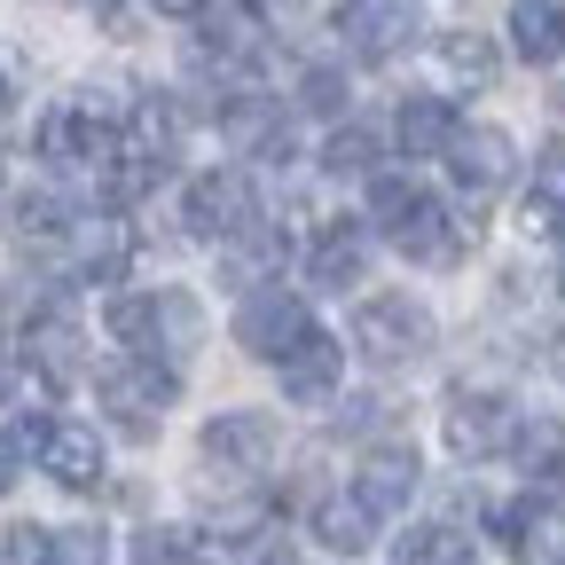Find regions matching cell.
Here are the masks:
<instances>
[{"label": "cell", "instance_id": "obj_15", "mask_svg": "<svg viewBox=\"0 0 565 565\" xmlns=\"http://www.w3.org/2000/svg\"><path fill=\"white\" fill-rule=\"evenodd\" d=\"M307 526H315V542L322 550H338V557H362L370 542H377V511L362 503V494H315V503H307Z\"/></svg>", "mask_w": 565, "mask_h": 565}, {"label": "cell", "instance_id": "obj_18", "mask_svg": "<svg viewBox=\"0 0 565 565\" xmlns=\"http://www.w3.org/2000/svg\"><path fill=\"white\" fill-rule=\"evenodd\" d=\"M24 353H32V370L40 377H71V370H79V330H71V315L63 307H40L32 322H24Z\"/></svg>", "mask_w": 565, "mask_h": 565}, {"label": "cell", "instance_id": "obj_3", "mask_svg": "<svg viewBox=\"0 0 565 565\" xmlns=\"http://www.w3.org/2000/svg\"><path fill=\"white\" fill-rule=\"evenodd\" d=\"M118 141H126V126H118L103 103H87V95L47 103L40 126H32V150H40L47 166H110Z\"/></svg>", "mask_w": 565, "mask_h": 565}, {"label": "cell", "instance_id": "obj_32", "mask_svg": "<svg viewBox=\"0 0 565 565\" xmlns=\"http://www.w3.org/2000/svg\"><path fill=\"white\" fill-rule=\"evenodd\" d=\"M299 103L338 110V103H345V79H338V71H307V79H299Z\"/></svg>", "mask_w": 565, "mask_h": 565}, {"label": "cell", "instance_id": "obj_35", "mask_svg": "<svg viewBox=\"0 0 565 565\" xmlns=\"http://www.w3.org/2000/svg\"><path fill=\"white\" fill-rule=\"evenodd\" d=\"M150 9H158V17H173V24H196L212 0H150Z\"/></svg>", "mask_w": 565, "mask_h": 565}, {"label": "cell", "instance_id": "obj_37", "mask_svg": "<svg viewBox=\"0 0 565 565\" xmlns=\"http://www.w3.org/2000/svg\"><path fill=\"white\" fill-rule=\"evenodd\" d=\"M550 370H557V377H565V338H557V345H550Z\"/></svg>", "mask_w": 565, "mask_h": 565}, {"label": "cell", "instance_id": "obj_2", "mask_svg": "<svg viewBox=\"0 0 565 565\" xmlns=\"http://www.w3.org/2000/svg\"><path fill=\"white\" fill-rule=\"evenodd\" d=\"M353 345H362V362H377V370H408L416 353L433 345V315L408 291H370V299H353Z\"/></svg>", "mask_w": 565, "mask_h": 565}, {"label": "cell", "instance_id": "obj_1", "mask_svg": "<svg viewBox=\"0 0 565 565\" xmlns=\"http://www.w3.org/2000/svg\"><path fill=\"white\" fill-rule=\"evenodd\" d=\"M173 401H181V370L158 362V353H126V362L103 370V408H110V424L126 440H150Z\"/></svg>", "mask_w": 565, "mask_h": 565}, {"label": "cell", "instance_id": "obj_6", "mask_svg": "<svg viewBox=\"0 0 565 565\" xmlns=\"http://www.w3.org/2000/svg\"><path fill=\"white\" fill-rule=\"evenodd\" d=\"M307 330H315L307 299L282 291V282H259V291H244V307H236V345L252 353V362H282Z\"/></svg>", "mask_w": 565, "mask_h": 565}, {"label": "cell", "instance_id": "obj_17", "mask_svg": "<svg viewBox=\"0 0 565 565\" xmlns=\"http://www.w3.org/2000/svg\"><path fill=\"white\" fill-rule=\"evenodd\" d=\"M103 322H110V338L126 353H158L166 362V291H118L103 307Z\"/></svg>", "mask_w": 565, "mask_h": 565}, {"label": "cell", "instance_id": "obj_29", "mask_svg": "<svg viewBox=\"0 0 565 565\" xmlns=\"http://www.w3.org/2000/svg\"><path fill=\"white\" fill-rule=\"evenodd\" d=\"M519 236H534V244H565V204L534 189V196L519 204Z\"/></svg>", "mask_w": 565, "mask_h": 565}, {"label": "cell", "instance_id": "obj_7", "mask_svg": "<svg viewBox=\"0 0 565 565\" xmlns=\"http://www.w3.org/2000/svg\"><path fill=\"white\" fill-rule=\"evenodd\" d=\"M244 221H252V189H244V173H236V166L189 173V189H181V228H189V236L221 244V236H236Z\"/></svg>", "mask_w": 565, "mask_h": 565}, {"label": "cell", "instance_id": "obj_20", "mask_svg": "<svg viewBox=\"0 0 565 565\" xmlns=\"http://www.w3.org/2000/svg\"><path fill=\"white\" fill-rule=\"evenodd\" d=\"M511 47L550 71L565 55V9H557V0H511Z\"/></svg>", "mask_w": 565, "mask_h": 565}, {"label": "cell", "instance_id": "obj_14", "mask_svg": "<svg viewBox=\"0 0 565 565\" xmlns=\"http://www.w3.org/2000/svg\"><path fill=\"white\" fill-rule=\"evenodd\" d=\"M275 370H282V393H291V401H330L338 377H345V345H338L330 330H307Z\"/></svg>", "mask_w": 565, "mask_h": 565}, {"label": "cell", "instance_id": "obj_4", "mask_svg": "<svg viewBox=\"0 0 565 565\" xmlns=\"http://www.w3.org/2000/svg\"><path fill=\"white\" fill-rule=\"evenodd\" d=\"M440 440H448V456H463V463L511 456V448H519V408H511V393L456 385V393L440 401Z\"/></svg>", "mask_w": 565, "mask_h": 565}, {"label": "cell", "instance_id": "obj_11", "mask_svg": "<svg viewBox=\"0 0 565 565\" xmlns=\"http://www.w3.org/2000/svg\"><path fill=\"white\" fill-rule=\"evenodd\" d=\"M416 479H424V456L416 448H401V440H377V448H362V471H353V494L385 519V511H408V494H416Z\"/></svg>", "mask_w": 565, "mask_h": 565}, {"label": "cell", "instance_id": "obj_31", "mask_svg": "<svg viewBox=\"0 0 565 565\" xmlns=\"http://www.w3.org/2000/svg\"><path fill=\"white\" fill-rule=\"evenodd\" d=\"M196 345V299L189 291H166V353Z\"/></svg>", "mask_w": 565, "mask_h": 565}, {"label": "cell", "instance_id": "obj_21", "mask_svg": "<svg viewBox=\"0 0 565 565\" xmlns=\"http://www.w3.org/2000/svg\"><path fill=\"white\" fill-rule=\"evenodd\" d=\"M71 252H79V282H118L126 259H134V228H126V221L71 228Z\"/></svg>", "mask_w": 565, "mask_h": 565}, {"label": "cell", "instance_id": "obj_30", "mask_svg": "<svg viewBox=\"0 0 565 565\" xmlns=\"http://www.w3.org/2000/svg\"><path fill=\"white\" fill-rule=\"evenodd\" d=\"M55 550H63V565H110V534L103 526H71V534H55Z\"/></svg>", "mask_w": 565, "mask_h": 565}, {"label": "cell", "instance_id": "obj_22", "mask_svg": "<svg viewBox=\"0 0 565 565\" xmlns=\"http://www.w3.org/2000/svg\"><path fill=\"white\" fill-rule=\"evenodd\" d=\"M393 565H479V550H471V534L463 526H408L401 534V550H393Z\"/></svg>", "mask_w": 565, "mask_h": 565}, {"label": "cell", "instance_id": "obj_28", "mask_svg": "<svg viewBox=\"0 0 565 565\" xmlns=\"http://www.w3.org/2000/svg\"><path fill=\"white\" fill-rule=\"evenodd\" d=\"M0 565H63V550L47 526H9L0 534Z\"/></svg>", "mask_w": 565, "mask_h": 565}, {"label": "cell", "instance_id": "obj_33", "mask_svg": "<svg viewBox=\"0 0 565 565\" xmlns=\"http://www.w3.org/2000/svg\"><path fill=\"white\" fill-rule=\"evenodd\" d=\"M17 479H24V440L0 433V494H17Z\"/></svg>", "mask_w": 565, "mask_h": 565}, {"label": "cell", "instance_id": "obj_5", "mask_svg": "<svg viewBox=\"0 0 565 565\" xmlns=\"http://www.w3.org/2000/svg\"><path fill=\"white\" fill-rule=\"evenodd\" d=\"M24 456H40V471L63 487V494H95L103 487V433L95 424H71V416H24Z\"/></svg>", "mask_w": 565, "mask_h": 565}, {"label": "cell", "instance_id": "obj_9", "mask_svg": "<svg viewBox=\"0 0 565 565\" xmlns=\"http://www.w3.org/2000/svg\"><path fill=\"white\" fill-rule=\"evenodd\" d=\"M448 173H456V189H463V196H494V189H511V173H519L511 134H503V126H463V134L448 141Z\"/></svg>", "mask_w": 565, "mask_h": 565}, {"label": "cell", "instance_id": "obj_36", "mask_svg": "<svg viewBox=\"0 0 565 565\" xmlns=\"http://www.w3.org/2000/svg\"><path fill=\"white\" fill-rule=\"evenodd\" d=\"M252 565H299V557H282V550H259V557H252Z\"/></svg>", "mask_w": 565, "mask_h": 565}, {"label": "cell", "instance_id": "obj_8", "mask_svg": "<svg viewBox=\"0 0 565 565\" xmlns=\"http://www.w3.org/2000/svg\"><path fill=\"white\" fill-rule=\"evenodd\" d=\"M330 32L345 40V55L393 63V55L416 40V9H408V0H345V9L330 17Z\"/></svg>", "mask_w": 565, "mask_h": 565}, {"label": "cell", "instance_id": "obj_24", "mask_svg": "<svg viewBox=\"0 0 565 565\" xmlns=\"http://www.w3.org/2000/svg\"><path fill=\"white\" fill-rule=\"evenodd\" d=\"M228 141L236 150H259V158H275L282 150V103H267V95H244V103H228Z\"/></svg>", "mask_w": 565, "mask_h": 565}, {"label": "cell", "instance_id": "obj_23", "mask_svg": "<svg viewBox=\"0 0 565 565\" xmlns=\"http://www.w3.org/2000/svg\"><path fill=\"white\" fill-rule=\"evenodd\" d=\"M377 158H385V134L377 126H338L322 141V173H338V181H370Z\"/></svg>", "mask_w": 565, "mask_h": 565}, {"label": "cell", "instance_id": "obj_27", "mask_svg": "<svg viewBox=\"0 0 565 565\" xmlns=\"http://www.w3.org/2000/svg\"><path fill=\"white\" fill-rule=\"evenodd\" d=\"M519 463H526V479H534V494H557L565 487V433H526L519 424Z\"/></svg>", "mask_w": 565, "mask_h": 565}, {"label": "cell", "instance_id": "obj_40", "mask_svg": "<svg viewBox=\"0 0 565 565\" xmlns=\"http://www.w3.org/2000/svg\"><path fill=\"white\" fill-rule=\"evenodd\" d=\"M557 110H565V87H557Z\"/></svg>", "mask_w": 565, "mask_h": 565}, {"label": "cell", "instance_id": "obj_25", "mask_svg": "<svg viewBox=\"0 0 565 565\" xmlns=\"http://www.w3.org/2000/svg\"><path fill=\"white\" fill-rule=\"evenodd\" d=\"M9 221H17L24 244H63V236H71V204H63L55 189H24Z\"/></svg>", "mask_w": 565, "mask_h": 565}, {"label": "cell", "instance_id": "obj_12", "mask_svg": "<svg viewBox=\"0 0 565 565\" xmlns=\"http://www.w3.org/2000/svg\"><path fill=\"white\" fill-rule=\"evenodd\" d=\"M362 267H370L362 221H330V228H315V244H307V282H315V291H362Z\"/></svg>", "mask_w": 565, "mask_h": 565}, {"label": "cell", "instance_id": "obj_26", "mask_svg": "<svg viewBox=\"0 0 565 565\" xmlns=\"http://www.w3.org/2000/svg\"><path fill=\"white\" fill-rule=\"evenodd\" d=\"M487 534L526 557V550L542 542V494H511V503H494V511H487Z\"/></svg>", "mask_w": 565, "mask_h": 565}, {"label": "cell", "instance_id": "obj_19", "mask_svg": "<svg viewBox=\"0 0 565 565\" xmlns=\"http://www.w3.org/2000/svg\"><path fill=\"white\" fill-rule=\"evenodd\" d=\"M433 71H440L456 95H479V87H494V47L479 32H440L433 40Z\"/></svg>", "mask_w": 565, "mask_h": 565}, {"label": "cell", "instance_id": "obj_34", "mask_svg": "<svg viewBox=\"0 0 565 565\" xmlns=\"http://www.w3.org/2000/svg\"><path fill=\"white\" fill-rule=\"evenodd\" d=\"M534 189L565 204V150H542V173H534Z\"/></svg>", "mask_w": 565, "mask_h": 565}, {"label": "cell", "instance_id": "obj_16", "mask_svg": "<svg viewBox=\"0 0 565 565\" xmlns=\"http://www.w3.org/2000/svg\"><path fill=\"white\" fill-rule=\"evenodd\" d=\"M463 134V118L448 110V95H408L401 110H393V141L408 158H448V141Z\"/></svg>", "mask_w": 565, "mask_h": 565}, {"label": "cell", "instance_id": "obj_38", "mask_svg": "<svg viewBox=\"0 0 565 565\" xmlns=\"http://www.w3.org/2000/svg\"><path fill=\"white\" fill-rule=\"evenodd\" d=\"M557 291H565V244H557Z\"/></svg>", "mask_w": 565, "mask_h": 565}, {"label": "cell", "instance_id": "obj_41", "mask_svg": "<svg viewBox=\"0 0 565 565\" xmlns=\"http://www.w3.org/2000/svg\"><path fill=\"white\" fill-rule=\"evenodd\" d=\"M0 196H9V189H0Z\"/></svg>", "mask_w": 565, "mask_h": 565}, {"label": "cell", "instance_id": "obj_39", "mask_svg": "<svg viewBox=\"0 0 565 565\" xmlns=\"http://www.w3.org/2000/svg\"><path fill=\"white\" fill-rule=\"evenodd\" d=\"M0 401H9V362H0Z\"/></svg>", "mask_w": 565, "mask_h": 565}, {"label": "cell", "instance_id": "obj_10", "mask_svg": "<svg viewBox=\"0 0 565 565\" xmlns=\"http://www.w3.org/2000/svg\"><path fill=\"white\" fill-rule=\"evenodd\" d=\"M385 236H393V252L416 259V267H456V259H463V228L448 221V204H440V196H416Z\"/></svg>", "mask_w": 565, "mask_h": 565}, {"label": "cell", "instance_id": "obj_13", "mask_svg": "<svg viewBox=\"0 0 565 565\" xmlns=\"http://www.w3.org/2000/svg\"><path fill=\"white\" fill-rule=\"evenodd\" d=\"M275 456V424L259 416V408H228V416H212L204 424V463H236V471H259Z\"/></svg>", "mask_w": 565, "mask_h": 565}]
</instances>
